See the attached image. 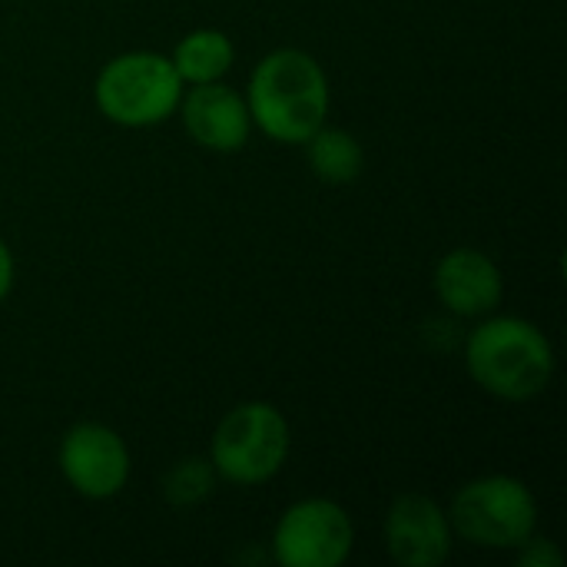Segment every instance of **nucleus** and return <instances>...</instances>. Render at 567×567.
<instances>
[{
    "instance_id": "obj_8",
    "label": "nucleus",
    "mask_w": 567,
    "mask_h": 567,
    "mask_svg": "<svg viewBox=\"0 0 567 567\" xmlns=\"http://www.w3.org/2000/svg\"><path fill=\"white\" fill-rule=\"evenodd\" d=\"M385 545L402 567H439L452 555L449 515L425 495H402L385 515Z\"/></svg>"
},
{
    "instance_id": "obj_7",
    "label": "nucleus",
    "mask_w": 567,
    "mask_h": 567,
    "mask_svg": "<svg viewBox=\"0 0 567 567\" xmlns=\"http://www.w3.org/2000/svg\"><path fill=\"white\" fill-rule=\"evenodd\" d=\"M60 472L76 495L106 502L120 495L130 478V449L110 425L80 422L63 435Z\"/></svg>"
},
{
    "instance_id": "obj_12",
    "label": "nucleus",
    "mask_w": 567,
    "mask_h": 567,
    "mask_svg": "<svg viewBox=\"0 0 567 567\" xmlns=\"http://www.w3.org/2000/svg\"><path fill=\"white\" fill-rule=\"evenodd\" d=\"M306 150H309V166H312V173L322 183L346 186V183H355L362 176V169H365L362 143L349 130H339V126H326L322 123L306 140Z\"/></svg>"
},
{
    "instance_id": "obj_5",
    "label": "nucleus",
    "mask_w": 567,
    "mask_h": 567,
    "mask_svg": "<svg viewBox=\"0 0 567 567\" xmlns=\"http://www.w3.org/2000/svg\"><path fill=\"white\" fill-rule=\"evenodd\" d=\"M445 515L452 535H462L475 548H522L538 532V502L532 488L512 475L468 482Z\"/></svg>"
},
{
    "instance_id": "obj_1",
    "label": "nucleus",
    "mask_w": 567,
    "mask_h": 567,
    "mask_svg": "<svg viewBox=\"0 0 567 567\" xmlns=\"http://www.w3.org/2000/svg\"><path fill=\"white\" fill-rule=\"evenodd\" d=\"M246 106L269 140L306 143L329 116V76L306 50H272L249 76Z\"/></svg>"
},
{
    "instance_id": "obj_6",
    "label": "nucleus",
    "mask_w": 567,
    "mask_h": 567,
    "mask_svg": "<svg viewBox=\"0 0 567 567\" xmlns=\"http://www.w3.org/2000/svg\"><path fill=\"white\" fill-rule=\"evenodd\" d=\"M352 545V518L329 498L289 505L272 532V555L282 567H339L349 561Z\"/></svg>"
},
{
    "instance_id": "obj_9",
    "label": "nucleus",
    "mask_w": 567,
    "mask_h": 567,
    "mask_svg": "<svg viewBox=\"0 0 567 567\" xmlns=\"http://www.w3.org/2000/svg\"><path fill=\"white\" fill-rule=\"evenodd\" d=\"M183 126L203 150L213 153H236L249 140V106L246 96L233 86L213 80V83H193L189 93L179 100Z\"/></svg>"
},
{
    "instance_id": "obj_13",
    "label": "nucleus",
    "mask_w": 567,
    "mask_h": 567,
    "mask_svg": "<svg viewBox=\"0 0 567 567\" xmlns=\"http://www.w3.org/2000/svg\"><path fill=\"white\" fill-rule=\"evenodd\" d=\"M216 468L213 462H203V458H183L179 465L169 468L166 482H163V495L169 505L176 508H189V505H199L203 498L213 495L216 488Z\"/></svg>"
},
{
    "instance_id": "obj_15",
    "label": "nucleus",
    "mask_w": 567,
    "mask_h": 567,
    "mask_svg": "<svg viewBox=\"0 0 567 567\" xmlns=\"http://www.w3.org/2000/svg\"><path fill=\"white\" fill-rule=\"evenodd\" d=\"M10 289H13V256H10L7 243L0 239V302L10 296Z\"/></svg>"
},
{
    "instance_id": "obj_11",
    "label": "nucleus",
    "mask_w": 567,
    "mask_h": 567,
    "mask_svg": "<svg viewBox=\"0 0 567 567\" xmlns=\"http://www.w3.org/2000/svg\"><path fill=\"white\" fill-rule=\"evenodd\" d=\"M173 66L183 83H213L223 80L236 60V47L223 30H193L173 50Z\"/></svg>"
},
{
    "instance_id": "obj_10",
    "label": "nucleus",
    "mask_w": 567,
    "mask_h": 567,
    "mask_svg": "<svg viewBox=\"0 0 567 567\" xmlns=\"http://www.w3.org/2000/svg\"><path fill=\"white\" fill-rule=\"evenodd\" d=\"M435 292L455 316H488L505 296L502 269L478 249H452L435 266Z\"/></svg>"
},
{
    "instance_id": "obj_3",
    "label": "nucleus",
    "mask_w": 567,
    "mask_h": 567,
    "mask_svg": "<svg viewBox=\"0 0 567 567\" xmlns=\"http://www.w3.org/2000/svg\"><path fill=\"white\" fill-rule=\"evenodd\" d=\"M100 113L130 130L156 126L163 123L183 100V80L169 56L133 50L113 56L93 86Z\"/></svg>"
},
{
    "instance_id": "obj_2",
    "label": "nucleus",
    "mask_w": 567,
    "mask_h": 567,
    "mask_svg": "<svg viewBox=\"0 0 567 567\" xmlns=\"http://www.w3.org/2000/svg\"><path fill=\"white\" fill-rule=\"evenodd\" d=\"M465 365L478 389L505 402L538 399L555 375V352L545 332L515 316L482 322L465 346Z\"/></svg>"
},
{
    "instance_id": "obj_14",
    "label": "nucleus",
    "mask_w": 567,
    "mask_h": 567,
    "mask_svg": "<svg viewBox=\"0 0 567 567\" xmlns=\"http://www.w3.org/2000/svg\"><path fill=\"white\" fill-rule=\"evenodd\" d=\"M522 567H561V551L548 542V538H528L525 545H522Z\"/></svg>"
},
{
    "instance_id": "obj_4",
    "label": "nucleus",
    "mask_w": 567,
    "mask_h": 567,
    "mask_svg": "<svg viewBox=\"0 0 567 567\" xmlns=\"http://www.w3.org/2000/svg\"><path fill=\"white\" fill-rule=\"evenodd\" d=\"M289 422L269 402H243L223 415L209 442V462L233 485H262L289 458Z\"/></svg>"
}]
</instances>
